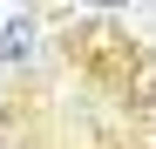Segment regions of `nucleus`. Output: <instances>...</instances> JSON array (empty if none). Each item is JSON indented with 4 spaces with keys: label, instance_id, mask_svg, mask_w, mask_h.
<instances>
[{
    "label": "nucleus",
    "instance_id": "1",
    "mask_svg": "<svg viewBox=\"0 0 156 149\" xmlns=\"http://www.w3.org/2000/svg\"><path fill=\"white\" fill-rule=\"evenodd\" d=\"M27 47H34V14H14L7 34H0V61H20Z\"/></svg>",
    "mask_w": 156,
    "mask_h": 149
},
{
    "label": "nucleus",
    "instance_id": "2",
    "mask_svg": "<svg viewBox=\"0 0 156 149\" xmlns=\"http://www.w3.org/2000/svg\"><path fill=\"white\" fill-rule=\"evenodd\" d=\"M149 122H156V115H149Z\"/></svg>",
    "mask_w": 156,
    "mask_h": 149
}]
</instances>
